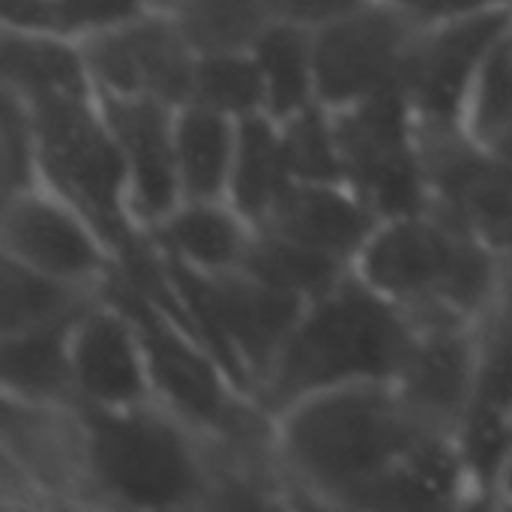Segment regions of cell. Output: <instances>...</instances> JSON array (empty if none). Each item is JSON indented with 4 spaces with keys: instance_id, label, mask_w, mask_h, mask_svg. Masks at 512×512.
Returning <instances> with one entry per match:
<instances>
[{
    "instance_id": "6da1fadb",
    "label": "cell",
    "mask_w": 512,
    "mask_h": 512,
    "mask_svg": "<svg viewBox=\"0 0 512 512\" xmlns=\"http://www.w3.org/2000/svg\"><path fill=\"white\" fill-rule=\"evenodd\" d=\"M453 438L414 414L387 381L315 393L276 414V450L294 507L438 510V453Z\"/></svg>"
},
{
    "instance_id": "7a4b0ae2",
    "label": "cell",
    "mask_w": 512,
    "mask_h": 512,
    "mask_svg": "<svg viewBox=\"0 0 512 512\" xmlns=\"http://www.w3.org/2000/svg\"><path fill=\"white\" fill-rule=\"evenodd\" d=\"M87 507L213 510V438L162 399L126 408L78 405Z\"/></svg>"
},
{
    "instance_id": "3957f363",
    "label": "cell",
    "mask_w": 512,
    "mask_h": 512,
    "mask_svg": "<svg viewBox=\"0 0 512 512\" xmlns=\"http://www.w3.org/2000/svg\"><path fill=\"white\" fill-rule=\"evenodd\" d=\"M414 333L408 312L351 270L333 291L306 303L255 399L276 417L294 402L336 387L393 384Z\"/></svg>"
},
{
    "instance_id": "277c9868",
    "label": "cell",
    "mask_w": 512,
    "mask_h": 512,
    "mask_svg": "<svg viewBox=\"0 0 512 512\" xmlns=\"http://www.w3.org/2000/svg\"><path fill=\"white\" fill-rule=\"evenodd\" d=\"M354 270L414 327L477 324L498 294L504 255L465 225L423 210L381 222Z\"/></svg>"
},
{
    "instance_id": "5b68a950",
    "label": "cell",
    "mask_w": 512,
    "mask_h": 512,
    "mask_svg": "<svg viewBox=\"0 0 512 512\" xmlns=\"http://www.w3.org/2000/svg\"><path fill=\"white\" fill-rule=\"evenodd\" d=\"M27 102L36 120L42 186L75 207L120 261L144 240V228L132 216L126 159L96 93Z\"/></svg>"
},
{
    "instance_id": "8992f818",
    "label": "cell",
    "mask_w": 512,
    "mask_h": 512,
    "mask_svg": "<svg viewBox=\"0 0 512 512\" xmlns=\"http://www.w3.org/2000/svg\"><path fill=\"white\" fill-rule=\"evenodd\" d=\"M165 261L198 339L210 348L228 378L243 393L255 396L261 378L300 321L306 300L276 291L243 270L204 273L168 255Z\"/></svg>"
},
{
    "instance_id": "52a82bcc",
    "label": "cell",
    "mask_w": 512,
    "mask_h": 512,
    "mask_svg": "<svg viewBox=\"0 0 512 512\" xmlns=\"http://www.w3.org/2000/svg\"><path fill=\"white\" fill-rule=\"evenodd\" d=\"M345 183L381 222L429 210L417 117L402 90L333 111Z\"/></svg>"
},
{
    "instance_id": "ba28073f",
    "label": "cell",
    "mask_w": 512,
    "mask_h": 512,
    "mask_svg": "<svg viewBox=\"0 0 512 512\" xmlns=\"http://www.w3.org/2000/svg\"><path fill=\"white\" fill-rule=\"evenodd\" d=\"M512 33V3L423 24L408 48L402 93L420 126H465L489 54Z\"/></svg>"
},
{
    "instance_id": "9c48e42d",
    "label": "cell",
    "mask_w": 512,
    "mask_h": 512,
    "mask_svg": "<svg viewBox=\"0 0 512 512\" xmlns=\"http://www.w3.org/2000/svg\"><path fill=\"white\" fill-rule=\"evenodd\" d=\"M423 24L384 0H369L312 30L315 96L330 111L402 90L408 48Z\"/></svg>"
},
{
    "instance_id": "30bf717a",
    "label": "cell",
    "mask_w": 512,
    "mask_h": 512,
    "mask_svg": "<svg viewBox=\"0 0 512 512\" xmlns=\"http://www.w3.org/2000/svg\"><path fill=\"white\" fill-rule=\"evenodd\" d=\"M429 210L465 225L504 258L512 255V162L465 126H420Z\"/></svg>"
},
{
    "instance_id": "8fae6325",
    "label": "cell",
    "mask_w": 512,
    "mask_h": 512,
    "mask_svg": "<svg viewBox=\"0 0 512 512\" xmlns=\"http://www.w3.org/2000/svg\"><path fill=\"white\" fill-rule=\"evenodd\" d=\"M96 93L153 96L174 108L189 105L198 51L165 9L81 39Z\"/></svg>"
},
{
    "instance_id": "7c38bea8",
    "label": "cell",
    "mask_w": 512,
    "mask_h": 512,
    "mask_svg": "<svg viewBox=\"0 0 512 512\" xmlns=\"http://www.w3.org/2000/svg\"><path fill=\"white\" fill-rule=\"evenodd\" d=\"M0 231L3 255L75 285L102 288L117 267L96 228L45 186L3 198Z\"/></svg>"
},
{
    "instance_id": "4fadbf2b",
    "label": "cell",
    "mask_w": 512,
    "mask_h": 512,
    "mask_svg": "<svg viewBox=\"0 0 512 512\" xmlns=\"http://www.w3.org/2000/svg\"><path fill=\"white\" fill-rule=\"evenodd\" d=\"M0 459L36 486L45 510L87 507L84 426L78 405L30 402L3 393Z\"/></svg>"
},
{
    "instance_id": "5bb4252c",
    "label": "cell",
    "mask_w": 512,
    "mask_h": 512,
    "mask_svg": "<svg viewBox=\"0 0 512 512\" xmlns=\"http://www.w3.org/2000/svg\"><path fill=\"white\" fill-rule=\"evenodd\" d=\"M96 99L126 159L132 216L147 231L183 201L174 144L177 108L153 96L96 93Z\"/></svg>"
},
{
    "instance_id": "9a60e30c",
    "label": "cell",
    "mask_w": 512,
    "mask_h": 512,
    "mask_svg": "<svg viewBox=\"0 0 512 512\" xmlns=\"http://www.w3.org/2000/svg\"><path fill=\"white\" fill-rule=\"evenodd\" d=\"M72 387L75 402L93 408L156 399L138 330L108 297H99L72 330Z\"/></svg>"
},
{
    "instance_id": "2e32d148",
    "label": "cell",
    "mask_w": 512,
    "mask_h": 512,
    "mask_svg": "<svg viewBox=\"0 0 512 512\" xmlns=\"http://www.w3.org/2000/svg\"><path fill=\"white\" fill-rule=\"evenodd\" d=\"M393 387L414 414L456 435L477 390V324L417 327Z\"/></svg>"
},
{
    "instance_id": "e0dca14e",
    "label": "cell",
    "mask_w": 512,
    "mask_h": 512,
    "mask_svg": "<svg viewBox=\"0 0 512 512\" xmlns=\"http://www.w3.org/2000/svg\"><path fill=\"white\" fill-rule=\"evenodd\" d=\"M378 225L381 219L375 210L351 186L294 180L270 216L255 228H270L354 267Z\"/></svg>"
},
{
    "instance_id": "ac0fdd59",
    "label": "cell",
    "mask_w": 512,
    "mask_h": 512,
    "mask_svg": "<svg viewBox=\"0 0 512 512\" xmlns=\"http://www.w3.org/2000/svg\"><path fill=\"white\" fill-rule=\"evenodd\" d=\"M147 234L168 258L204 273H225L240 267L252 225L228 201H180Z\"/></svg>"
},
{
    "instance_id": "d6986e66",
    "label": "cell",
    "mask_w": 512,
    "mask_h": 512,
    "mask_svg": "<svg viewBox=\"0 0 512 512\" xmlns=\"http://www.w3.org/2000/svg\"><path fill=\"white\" fill-rule=\"evenodd\" d=\"M81 315L0 336V378L3 393L51 402L78 405L72 387V330Z\"/></svg>"
},
{
    "instance_id": "ffe728a7",
    "label": "cell",
    "mask_w": 512,
    "mask_h": 512,
    "mask_svg": "<svg viewBox=\"0 0 512 512\" xmlns=\"http://www.w3.org/2000/svg\"><path fill=\"white\" fill-rule=\"evenodd\" d=\"M0 75L3 87L24 99L69 93L93 96L96 84L78 39L57 33H0Z\"/></svg>"
},
{
    "instance_id": "44dd1931",
    "label": "cell",
    "mask_w": 512,
    "mask_h": 512,
    "mask_svg": "<svg viewBox=\"0 0 512 512\" xmlns=\"http://www.w3.org/2000/svg\"><path fill=\"white\" fill-rule=\"evenodd\" d=\"M291 183L294 177L285 159L282 126L264 111L240 117L228 204L255 228L270 216Z\"/></svg>"
},
{
    "instance_id": "7402d4cb",
    "label": "cell",
    "mask_w": 512,
    "mask_h": 512,
    "mask_svg": "<svg viewBox=\"0 0 512 512\" xmlns=\"http://www.w3.org/2000/svg\"><path fill=\"white\" fill-rule=\"evenodd\" d=\"M174 144L183 201H228L237 120L204 105H183L177 108Z\"/></svg>"
},
{
    "instance_id": "603a6c76",
    "label": "cell",
    "mask_w": 512,
    "mask_h": 512,
    "mask_svg": "<svg viewBox=\"0 0 512 512\" xmlns=\"http://www.w3.org/2000/svg\"><path fill=\"white\" fill-rule=\"evenodd\" d=\"M252 279L306 303L333 291L354 267L270 228H252L240 267Z\"/></svg>"
},
{
    "instance_id": "cb8c5ba5",
    "label": "cell",
    "mask_w": 512,
    "mask_h": 512,
    "mask_svg": "<svg viewBox=\"0 0 512 512\" xmlns=\"http://www.w3.org/2000/svg\"><path fill=\"white\" fill-rule=\"evenodd\" d=\"M102 288L75 285L57 276H48L24 261L3 255V285H0V336L33 330L42 324L66 321L84 315Z\"/></svg>"
},
{
    "instance_id": "d4e9b609",
    "label": "cell",
    "mask_w": 512,
    "mask_h": 512,
    "mask_svg": "<svg viewBox=\"0 0 512 512\" xmlns=\"http://www.w3.org/2000/svg\"><path fill=\"white\" fill-rule=\"evenodd\" d=\"M252 54L264 75L267 114L276 123H285L306 105L318 102V96H315V51H312L309 27L276 18L255 39Z\"/></svg>"
},
{
    "instance_id": "484cf974",
    "label": "cell",
    "mask_w": 512,
    "mask_h": 512,
    "mask_svg": "<svg viewBox=\"0 0 512 512\" xmlns=\"http://www.w3.org/2000/svg\"><path fill=\"white\" fill-rule=\"evenodd\" d=\"M198 54L252 51L276 21L270 0H159Z\"/></svg>"
},
{
    "instance_id": "4316f807",
    "label": "cell",
    "mask_w": 512,
    "mask_h": 512,
    "mask_svg": "<svg viewBox=\"0 0 512 512\" xmlns=\"http://www.w3.org/2000/svg\"><path fill=\"white\" fill-rule=\"evenodd\" d=\"M189 105H204L234 120L261 111L267 114V87L255 54L252 51L198 54Z\"/></svg>"
},
{
    "instance_id": "83f0119b",
    "label": "cell",
    "mask_w": 512,
    "mask_h": 512,
    "mask_svg": "<svg viewBox=\"0 0 512 512\" xmlns=\"http://www.w3.org/2000/svg\"><path fill=\"white\" fill-rule=\"evenodd\" d=\"M456 447L471 486V507H498V489L512 456V417L471 408L456 432Z\"/></svg>"
},
{
    "instance_id": "f1b7e54d",
    "label": "cell",
    "mask_w": 512,
    "mask_h": 512,
    "mask_svg": "<svg viewBox=\"0 0 512 512\" xmlns=\"http://www.w3.org/2000/svg\"><path fill=\"white\" fill-rule=\"evenodd\" d=\"M279 126L285 159L297 183H345L333 111L327 105L312 102Z\"/></svg>"
},
{
    "instance_id": "f546056e",
    "label": "cell",
    "mask_w": 512,
    "mask_h": 512,
    "mask_svg": "<svg viewBox=\"0 0 512 512\" xmlns=\"http://www.w3.org/2000/svg\"><path fill=\"white\" fill-rule=\"evenodd\" d=\"M465 129L495 153L512 147V33L480 69L468 99Z\"/></svg>"
},
{
    "instance_id": "4dcf8cb0",
    "label": "cell",
    "mask_w": 512,
    "mask_h": 512,
    "mask_svg": "<svg viewBox=\"0 0 512 512\" xmlns=\"http://www.w3.org/2000/svg\"><path fill=\"white\" fill-rule=\"evenodd\" d=\"M471 408L512 417V303L501 294L477 321V390Z\"/></svg>"
},
{
    "instance_id": "1f68e13d",
    "label": "cell",
    "mask_w": 512,
    "mask_h": 512,
    "mask_svg": "<svg viewBox=\"0 0 512 512\" xmlns=\"http://www.w3.org/2000/svg\"><path fill=\"white\" fill-rule=\"evenodd\" d=\"M0 180L3 198L42 186L33 108L24 96H18L9 87H3L0 96Z\"/></svg>"
},
{
    "instance_id": "d6a6232c",
    "label": "cell",
    "mask_w": 512,
    "mask_h": 512,
    "mask_svg": "<svg viewBox=\"0 0 512 512\" xmlns=\"http://www.w3.org/2000/svg\"><path fill=\"white\" fill-rule=\"evenodd\" d=\"M60 33L69 39H87L93 33L120 27L156 9L159 0H54Z\"/></svg>"
},
{
    "instance_id": "836d02e7",
    "label": "cell",
    "mask_w": 512,
    "mask_h": 512,
    "mask_svg": "<svg viewBox=\"0 0 512 512\" xmlns=\"http://www.w3.org/2000/svg\"><path fill=\"white\" fill-rule=\"evenodd\" d=\"M0 15H3V30L63 36L54 0H0Z\"/></svg>"
},
{
    "instance_id": "e575fe53",
    "label": "cell",
    "mask_w": 512,
    "mask_h": 512,
    "mask_svg": "<svg viewBox=\"0 0 512 512\" xmlns=\"http://www.w3.org/2000/svg\"><path fill=\"white\" fill-rule=\"evenodd\" d=\"M273 3V12L276 18L282 21H294V24H303L309 30L369 3V0H270Z\"/></svg>"
},
{
    "instance_id": "d590c367",
    "label": "cell",
    "mask_w": 512,
    "mask_h": 512,
    "mask_svg": "<svg viewBox=\"0 0 512 512\" xmlns=\"http://www.w3.org/2000/svg\"><path fill=\"white\" fill-rule=\"evenodd\" d=\"M384 3L396 6L417 24H435V21L459 18L468 12L492 9V6H510L512 0H384Z\"/></svg>"
},
{
    "instance_id": "8d00e7d4",
    "label": "cell",
    "mask_w": 512,
    "mask_h": 512,
    "mask_svg": "<svg viewBox=\"0 0 512 512\" xmlns=\"http://www.w3.org/2000/svg\"><path fill=\"white\" fill-rule=\"evenodd\" d=\"M498 507H512V456H510L507 471H504L501 489H498Z\"/></svg>"
},
{
    "instance_id": "74e56055",
    "label": "cell",
    "mask_w": 512,
    "mask_h": 512,
    "mask_svg": "<svg viewBox=\"0 0 512 512\" xmlns=\"http://www.w3.org/2000/svg\"><path fill=\"white\" fill-rule=\"evenodd\" d=\"M498 294L507 297L512 303V255L504 258V273H501V285H498Z\"/></svg>"
},
{
    "instance_id": "f35d334b",
    "label": "cell",
    "mask_w": 512,
    "mask_h": 512,
    "mask_svg": "<svg viewBox=\"0 0 512 512\" xmlns=\"http://www.w3.org/2000/svg\"><path fill=\"white\" fill-rule=\"evenodd\" d=\"M501 156H504V159H510V162H512V147H510V150H504Z\"/></svg>"
}]
</instances>
